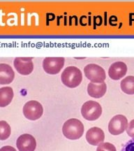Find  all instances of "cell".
<instances>
[{
	"label": "cell",
	"instance_id": "obj_1",
	"mask_svg": "<svg viewBox=\"0 0 134 151\" xmlns=\"http://www.w3.org/2000/svg\"><path fill=\"white\" fill-rule=\"evenodd\" d=\"M84 130L82 122L76 118H71L67 120L62 127L64 136L71 140H77L82 137Z\"/></svg>",
	"mask_w": 134,
	"mask_h": 151
},
{
	"label": "cell",
	"instance_id": "obj_2",
	"mask_svg": "<svg viewBox=\"0 0 134 151\" xmlns=\"http://www.w3.org/2000/svg\"><path fill=\"white\" fill-rule=\"evenodd\" d=\"M61 79L64 86L70 88H75L82 82V74L78 68L71 66L64 70L62 73Z\"/></svg>",
	"mask_w": 134,
	"mask_h": 151
},
{
	"label": "cell",
	"instance_id": "obj_3",
	"mask_svg": "<svg viewBox=\"0 0 134 151\" xmlns=\"http://www.w3.org/2000/svg\"><path fill=\"white\" fill-rule=\"evenodd\" d=\"M81 114L87 120L94 121L100 118L102 114V107L95 101H86L81 108Z\"/></svg>",
	"mask_w": 134,
	"mask_h": 151
},
{
	"label": "cell",
	"instance_id": "obj_4",
	"mask_svg": "<svg viewBox=\"0 0 134 151\" xmlns=\"http://www.w3.org/2000/svg\"><path fill=\"white\" fill-rule=\"evenodd\" d=\"M84 73L87 78L94 83H101L106 78L104 69L96 64H90L84 68Z\"/></svg>",
	"mask_w": 134,
	"mask_h": 151
},
{
	"label": "cell",
	"instance_id": "obj_5",
	"mask_svg": "<svg viewBox=\"0 0 134 151\" xmlns=\"http://www.w3.org/2000/svg\"><path fill=\"white\" fill-rule=\"evenodd\" d=\"M43 113V106L35 100L27 101L23 106V114L28 120H37L42 116Z\"/></svg>",
	"mask_w": 134,
	"mask_h": 151
},
{
	"label": "cell",
	"instance_id": "obj_6",
	"mask_svg": "<svg viewBox=\"0 0 134 151\" xmlns=\"http://www.w3.org/2000/svg\"><path fill=\"white\" fill-rule=\"evenodd\" d=\"M64 62L65 59L64 58L49 57L43 60V68L47 73L54 75L62 70L64 65Z\"/></svg>",
	"mask_w": 134,
	"mask_h": 151
},
{
	"label": "cell",
	"instance_id": "obj_7",
	"mask_svg": "<svg viewBox=\"0 0 134 151\" xmlns=\"http://www.w3.org/2000/svg\"><path fill=\"white\" fill-rule=\"evenodd\" d=\"M127 127V118L123 115H117L109 122L108 131L112 135H120L125 131Z\"/></svg>",
	"mask_w": 134,
	"mask_h": 151
},
{
	"label": "cell",
	"instance_id": "obj_8",
	"mask_svg": "<svg viewBox=\"0 0 134 151\" xmlns=\"http://www.w3.org/2000/svg\"><path fill=\"white\" fill-rule=\"evenodd\" d=\"M14 65L17 71L21 75H29L34 70L32 58H16L14 60Z\"/></svg>",
	"mask_w": 134,
	"mask_h": 151
},
{
	"label": "cell",
	"instance_id": "obj_9",
	"mask_svg": "<svg viewBox=\"0 0 134 151\" xmlns=\"http://www.w3.org/2000/svg\"><path fill=\"white\" fill-rule=\"evenodd\" d=\"M16 146L19 151H34L37 147V141L33 136L24 134L18 138Z\"/></svg>",
	"mask_w": 134,
	"mask_h": 151
},
{
	"label": "cell",
	"instance_id": "obj_10",
	"mask_svg": "<svg viewBox=\"0 0 134 151\" xmlns=\"http://www.w3.org/2000/svg\"><path fill=\"white\" fill-rule=\"evenodd\" d=\"M86 140L90 145L99 146L105 140V134L101 128H90L86 133Z\"/></svg>",
	"mask_w": 134,
	"mask_h": 151
},
{
	"label": "cell",
	"instance_id": "obj_11",
	"mask_svg": "<svg viewBox=\"0 0 134 151\" xmlns=\"http://www.w3.org/2000/svg\"><path fill=\"white\" fill-rule=\"evenodd\" d=\"M127 72V66L123 62H115L110 65L108 75L113 80L118 81L122 78Z\"/></svg>",
	"mask_w": 134,
	"mask_h": 151
},
{
	"label": "cell",
	"instance_id": "obj_12",
	"mask_svg": "<svg viewBox=\"0 0 134 151\" xmlns=\"http://www.w3.org/2000/svg\"><path fill=\"white\" fill-rule=\"evenodd\" d=\"M14 78L15 73L13 68L7 64H0V84H10Z\"/></svg>",
	"mask_w": 134,
	"mask_h": 151
},
{
	"label": "cell",
	"instance_id": "obj_13",
	"mask_svg": "<svg viewBox=\"0 0 134 151\" xmlns=\"http://www.w3.org/2000/svg\"><path fill=\"white\" fill-rule=\"evenodd\" d=\"M107 90V86L105 83H90L87 86V92L90 97L99 99L105 95Z\"/></svg>",
	"mask_w": 134,
	"mask_h": 151
},
{
	"label": "cell",
	"instance_id": "obj_14",
	"mask_svg": "<svg viewBox=\"0 0 134 151\" xmlns=\"http://www.w3.org/2000/svg\"><path fill=\"white\" fill-rule=\"evenodd\" d=\"M14 95V90L11 87L0 88V107H6L10 104Z\"/></svg>",
	"mask_w": 134,
	"mask_h": 151
},
{
	"label": "cell",
	"instance_id": "obj_15",
	"mask_svg": "<svg viewBox=\"0 0 134 151\" xmlns=\"http://www.w3.org/2000/svg\"><path fill=\"white\" fill-rule=\"evenodd\" d=\"M121 89L127 94H134V76H129L121 81Z\"/></svg>",
	"mask_w": 134,
	"mask_h": 151
},
{
	"label": "cell",
	"instance_id": "obj_16",
	"mask_svg": "<svg viewBox=\"0 0 134 151\" xmlns=\"http://www.w3.org/2000/svg\"><path fill=\"white\" fill-rule=\"evenodd\" d=\"M11 127L4 120L0 121V141H4L10 137Z\"/></svg>",
	"mask_w": 134,
	"mask_h": 151
},
{
	"label": "cell",
	"instance_id": "obj_17",
	"mask_svg": "<svg viewBox=\"0 0 134 151\" xmlns=\"http://www.w3.org/2000/svg\"><path fill=\"white\" fill-rule=\"evenodd\" d=\"M97 151H117L115 146L112 143L106 142L99 145Z\"/></svg>",
	"mask_w": 134,
	"mask_h": 151
},
{
	"label": "cell",
	"instance_id": "obj_18",
	"mask_svg": "<svg viewBox=\"0 0 134 151\" xmlns=\"http://www.w3.org/2000/svg\"><path fill=\"white\" fill-rule=\"evenodd\" d=\"M121 151H134V138L131 139V140L128 141L122 146Z\"/></svg>",
	"mask_w": 134,
	"mask_h": 151
},
{
	"label": "cell",
	"instance_id": "obj_19",
	"mask_svg": "<svg viewBox=\"0 0 134 151\" xmlns=\"http://www.w3.org/2000/svg\"><path fill=\"white\" fill-rule=\"evenodd\" d=\"M126 133L130 137L134 138V119L128 124V127L126 128Z\"/></svg>",
	"mask_w": 134,
	"mask_h": 151
},
{
	"label": "cell",
	"instance_id": "obj_20",
	"mask_svg": "<svg viewBox=\"0 0 134 151\" xmlns=\"http://www.w3.org/2000/svg\"><path fill=\"white\" fill-rule=\"evenodd\" d=\"M0 151H17L16 149L10 146H6L0 148Z\"/></svg>",
	"mask_w": 134,
	"mask_h": 151
}]
</instances>
